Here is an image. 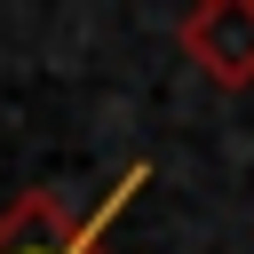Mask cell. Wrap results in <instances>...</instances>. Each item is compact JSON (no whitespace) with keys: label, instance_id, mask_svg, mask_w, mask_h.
Segmentation results:
<instances>
[{"label":"cell","instance_id":"6da1fadb","mask_svg":"<svg viewBox=\"0 0 254 254\" xmlns=\"http://www.w3.org/2000/svg\"><path fill=\"white\" fill-rule=\"evenodd\" d=\"M175 48L206 87H254V0H206L175 24Z\"/></svg>","mask_w":254,"mask_h":254},{"label":"cell","instance_id":"7a4b0ae2","mask_svg":"<svg viewBox=\"0 0 254 254\" xmlns=\"http://www.w3.org/2000/svg\"><path fill=\"white\" fill-rule=\"evenodd\" d=\"M0 254H111V238H103V214H79L56 190H32L0 214Z\"/></svg>","mask_w":254,"mask_h":254}]
</instances>
